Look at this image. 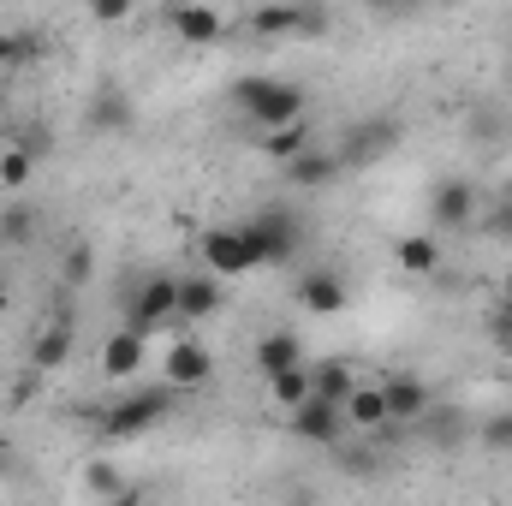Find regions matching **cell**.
<instances>
[{
    "label": "cell",
    "instance_id": "10",
    "mask_svg": "<svg viewBox=\"0 0 512 506\" xmlns=\"http://www.w3.org/2000/svg\"><path fill=\"white\" fill-rule=\"evenodd\" d=\"M429 215H435V227H477V185H465V179H441L435 191H429Z\"/></svg>",
    "mask_w": 512,
    "mask_h": 506
},
{
    "label": "cell",
    "instance_id": "34",
    "mask_svg": "<svg viewBox=\"0 0 512 506\" xmlns=\"http://www.w3.org/2000/svg\"><path fill=\"white\" fill-rule=\"evenodd\" d=\"M483 227H489L495 239H512V197H501V203H495V209L483 215Z\"/></svg>",
    "mask_w": 512,
    "mask_h": 506
},
{
    "label": "cell",
    "instance_id": "1",
    "mask_svg": "<svg viewBox=\"0 0 512 506\" xmlns=\"http://www.w3.org/2000/svg\"><path fill=\"white\" fill-rule=\"evenodd\" d=\"M233 102H239V114H245L256 131L292 126V120H304V114H310L304 90H298V84H286V78H239V84H233Z\"/></svg>",
    "mask_w": 512,
    "mask_h": 506
},
{
    "label": "cell",
    "instance_id": "3",
    "mask_svg": "<svg viewBox=\"0 0 512 506\" xmlns=\"http://www.w3.org/2000/svg\"><path fill=\"white\" fill-rule=\"evenodd\" d=\"M173 399H179V387H167V381H155V387H137L126 399H114L96 423H102V435H143V429H155L167 411H173Z\"/></svg>",
    "mask_w": 512,
    "mask_h": 506
},
{
    "label": "cell",
    "instance_id": "5",
    "mask_svg": "<svg viewBox=\"0 0 512 506\" xmlns=\"http://www.w3.org/2000/svg\"><path fill=\"white\" fill-rule=\"evenodd\" d=\"M286 423H292V435L298 441H310V447H340L346 441V405H334V399H322V393H304L292 411H286Z\"/></svg>",
    "mask_w": 512,
    "mask_h": 506
},
{
    "label": "cell",
    "instance_id": "38",
    "mask_svg": "<svg viewBox=\"0 0 512 506\" xmlns=\"http://www.w3.org/2000/svg\"><path fill=\"white\" fill-rule=\"evenodd\" d=\"M507 197H512V185H507Z\"/></svg>",
    "mask_w": 512,
    "mask_h": 506
},
{
    "label": "cell",
    "instance_id": "13",
    "mask_svg": "<svg viewBox=\"0 0 512 506\" xmlns=\"http://www.w3.org/2000/svg\"><path fill=\"white\" fill-rule=\"evenodd\" d=\"M167 30H173L185 48H215V42L227 36V18H221L215 6H173V12H167Z\"/></svg>",
    "mask_w": 512,
    "mask_h": 506
},
{
    "label": "cell",
    "instance_id": "20",
    "mask_svg": "<svg viewBox=\"0 0 512 506\" xmlns=\"http://www.w3.org/2000/svg\"><path fill=\"white\" fill-rule=\"evenodd\" d=\"M393 262H399V274L423 280V274H435V268H441V245H435L429 233H405V239L393 245Z\"/></svg>",
    "mask_w": 512,
    "mask_h": 506
},
{
    "label": "cell",
    "instance_id": "16",
    "mask_svg": "<svg viewBox=\"0 0 512 506\" xmlns=\"http://www.w3.org/2000/svg\"><path fill=\"white\" fill-rule=\"evenodd\" d=\"M221 310V274H185L179 280V322H209Z\"/></svg>",
    "mask_w": 512,
    "mask_h": 506
},
{
    "label": "cell",
    "instance_id": "24",
    "mask_svg": "<svg viewBox=\"0 0 512 506\" xmlns=\"http://www.w3.org/2000/svg\"><path fill=\"white\" fill-rule=\"evenodd\" d=\"M310 143H316V137H310V126H304V120L262 131V155H268V161H280V167H286V161H292L298 149H310Z\"/></svg>",
    "mask_w": 512,
    "mask_h": 506
},
{
    "label": "cell",
    "instance_id": "15",
    "mask_svg": "<svg viewBox=\"0 0 512 506\" xmlns=\"http://www.w3.org/2000/svg\"><path fill=\"white\" fill-rule=\"evenodd\" d=\"M251 364H256V376H262V381H268V376H280V370L304 364V340H298L292 328H274V334H262V340H256Z\"/></svg>",
    "mask_w": 512,
    "mask_h": 506
},
{
    "label": "cell",
    "instance_id": "39",
    "mask_svg": "<svg viewBox=\"0 0 512 506\" xmlns=\"http://www.w3.org/2000/svg\"><path fill=\"white\" fill-rule=\"evenodd\" d=\"M0 108H6V102H0Z\"/></svg>",
    "mask_w": 512,
    "mask_h": 506
},
{
    "label": "cell",
    "instance_id": "18",
    "mask_svg": "<svg viewBox=\"0 0 512 506\" xmlns=\"http://www.w3.org/2000/svg\"><path fill=\"white\" fill-rule=\"evenodd\" d=\"M84 126L102 131V137H108V131H131V126H137V108H131L126 90L102 84V90H96V102H90V114H84Z\"/></svg>",
    "mask_w": 512,
    "mask_h": 506
},
{
    "label": "cell",
    "instance_id": "22",
    "mask_svg": "<svg viewBox=\"0 0 512 506\" xmlns=\"http://www.w3.org/2000/svg\"><path fill=\"white\" fill-rule=\"evenodd\" d=\"M251 36H262V42L298 36V0H274V6H256V12H251Z\"/></svg>",
    "mask_w": 512,
    "mask_h": 506
},
{
    "label": "cell",
    "instance_id": "31",
    "mask_svg": "<svg viewBox=\"0 0 512 506\" xmlns=\"http://www.w3.org/2000/svg\"><path fill=\"white\" fill-rule=\"evenodd\" d=\"M489 340H495L501 352H512V304H507V298L489 310Z\"/></svg>",
    "mask_w": 512,
    "mask_h": 506
},
{
    "label": "cell",
    "instance_id": "27",
    "mask_svg": "<svg viewBox=\"0 0 512 506\" xmlns=\"http://www.w3.org/2000/svg\"><path fill=\"white\" fill-rule=\"evenodd\" d=\"M36 239V209L30 203H6L0 209V245H30Z\"/></svg>",
    "mask_w": 512,
    "mask_h": 506
},
{
    "label": "cell",
    "instance_id": "25",
    "mask_svg": "<svg viewBox=\"0 0 512 506\" xmlns=\"http://www.w3.org/2000/svg\"><path fill=\"white\" fill-rule=\"evenodd\" d=\"M304 393H310V358H304V364H292V370H280V376H268V399H274L280 411H292Z\"/></svg>",
    "mask_w": 512,
    "mask_h": 506
},
{
    "label": "cell",
    "instance_id": "12",
    "mask_svg": "<svg viewBox=\"0 0 512 506\" xmlns=\"http://www.w3.org/2000/svg\"><path fill=\"white\" fill-rule=\"evenodd\" d=\"M143 358H149V334H137V328H114L108 340H102V376L108 381H131L143 370Z\"/></svg>",
    "mask_w": 512,
    "mask_h": 506
},
{
    "label": "cell",
    "instance_id": "11",
    "mask_svg": "<svg viewBox=\"0 0 512 506\" xmlns=\"http://www.w3.org/2000/svg\"><path fill=\"white\" fill-rule=\"evenodd\" d=\"M346 280L334 274V268H304L298 274V304H304V316H340L346 310Z\"/></svg>",
    "mask_w": 512,
    "mask_h": 506
},
{
    "label": "cell",
    "instance_id": "7",
    "mask_svg": "<svg viewBox=\"0 0 512 506\" xmlns=\"http://www.w3.org/2000/svg\"><path fill=\"white\" fill-rule=\"evenodd\" d=\"M197 251H203V268H209V274H221V280L256 274V256H251V245H245V233H239V227H209Z\"/></svg>",
    "mask_w": 512,
    "mask_h": 506
},
{
    "label": "cell",
    "instance_id": "23",
    "mask_svg": "<svg viewBox=\"0 0 512 506\" xmlns=\"http://www.w3.org/2000/svg\"><path fill=\"white\" fill-rule=\"evenodd\" d=\"M36 60H42V36L0 24V66H6V72H24V66H36Z\"/></svg>",
    "mask_w": 512,
    "mask_h": 506
},
{
    "label": "cell",
    "instance_id": "9",
    "mask_svg": "<svg viewBox=\"0 0 512 506\" xmlns=\"http://www.w3.org/2000/svg\"><path fill=\"white\" fill-rule=\"evenodd\" d=\"M280 173H286V185H298V191H322V185H334V179L346 173V161H340V149H316V143H310V149H298Z\"/></svg>",
    "mask_w": 512,
    "mask_h": 506
},
{
    "label": "cell",
    "instance_id": "8",
    "mask_svg": "<svg viewBox=\"0 0 512 506\" xmlns=\"http://www.w3.org/2000/svg\"><path fill=\"white\" fill-rule=\"evenodd\" d=\"M393 143H399V126H393L387 114L358 120V126H346V137H340V161H346V167H370V161H382Z\"/></svg>",
    "mask_w": 512,
    "mask_h": 506
},
{
    "label": "cell",
    "instance_id": "28",
    "mask_svg": "<svg viewBox=\"0 0 512 506\" xmlns=\"http://www.w3.org/2000/svg\"><path fill=\"white\" fill-rule=\"evenodd\" d=\"M84 489L90 495H102V501H131L126 477H120V465H108V459H96L90 471H84Z\"/></svg>",
    "mask_w": 512,
    "mask_h": 506
},
{
    "label": "cell",
    "instance_id": "6",
    "mask_svg": "<svg viewBox=\"0 0 512 506\" xmlns=\"http://www.w3.org/2000/svg\"><path fill=\"white\" fill-rule=\"evenodd\" d=\"M209 376H215V352H209L203 340H173V346L161 352V381H167V387L197 393V387H209Z\"/></svg>",
    "mask_w": 512,
    "mask_h": 506
},
{
    "label": "cell",
    "instance_id": "35",
    "mask_svg": "<svg viewBox=\"0 0 512 506\" xmlns=\"http://www.w3.org/2000/svg\"><path fill=\"white\" fill-rule=\"evenodd\" d=\"M364 6H370V12H411L417 0H364Z\"/></svg>",
    "mask_w": 512,
    "mask_h": 506
},
{
    "label": "cell",
    "instance_id": "30",
    "mask_svg": "<svg viewBox=\"0 0 512 506\" xmlns=\"http://www.w3.org/2000/svg\"><path fill=\"white\" fill-rule=\"evenodd\" d=\"M298 36H328V6L322 0H298Z\"/></svg>",
    "mask_w": 512,
    "mask_h": 506
},
{
    "label": "cell",
    "instance_id": "21",
    "mask_svg": "<svg viewBox=\"0 0 512 506\" xmlns=\"http://www.w3.org/2000/svg\"><path fill=\"white\" fill-rule=\"evenodd\" d=\"M358 387V370L346 364V358H316L310 364V393H322V399H334V405H346V393Z\"/></svg>",
    "mask_w": 512,
    "mask_h": 506
},
{
    "label": "cell",
    "instance_id": "4",
    "mask_svg": "<svg viewBox=\"0 0 512 506\" xmlns=\"http://www.w3.org/2000/svg\"><path fill=\"white\" fill-rule=\"evenodd\" d=\"M179 322V280L173 274H149V280H137L126 292V328L137 334H161V328H173Z\"/></svg>",
    "mask_w": 512,
    "mask_h": 506
},
{
    "label": "cell",
    "instance_id": "19",
    "mask_svg": "<svg viewBox=\"0 0 512 506\" xmlns=\"http://www.w3.org/2000/svg\"><path fill=\"white\" fill-rule=\"evenodd\" d=\"M60 364H72V322H66V316L30 346V370H36V376H54Z\"/></svg>",
    "mask_w": 512,
    "mask_h": 506
},
{
    "label": "cell",
    "instance_id": "36",
    "mask_svg": "<svg viewBox=\"0 0 512 506\" xmlns=\"http://www.w3.org/2000/svg\"><path fill=\"white\" fill-rule=\"evenodd\" d=\"M501 298H507V304H512V268H507V274H501Z\"/></svg>",
    "mask_w": 512,
    "mask_h": 506
},
{
    "label": "cell",
    "instance_id": "33",
    "mask_svg": "<svg viewBox=\"0 0 512 506\" xmlns=\"http://www.w3.org/2000/svg\"><path fill=\"white\" fill-rule=\"evenodd\" d=\"M90 18H96V24H126L131 0H90Z\"/></svg>",
    "mask_w": 512,
    "mask_h": 506
},
{
    "label": "cell",
    "instance_id": "32",
    "mask_svg": "<svg viewBox=\"0 0 512 506\" xmlns=\"http://www.w3.org/2000/svg\"><path fill=\"white\" fill-rule=\"evenodd\" d=\"M483 441H489L495 453H512V411H501V417L483 423Z\"/></svg>",
    "mask_w": 512,
    "mask_h": 506
},
{
    "label": "cell",
    "instance_id": "14",
    "mask_svg": "<svg viewBox=\"0 0 512 506\" xmlns=\"http://www.w3.org/2000/svg\"><path fill=\"white\" fill-rule=\"evenodd\" d=\"M382 393H387V417H393V423H423V417L435 411V393H429L423 376H387Z\"/></svg>",
    "mask_w": 512,
    "mask_h": 506
},
{
    "label": "cell",
    "instance_id": "37",
    "mask_svg": "<svg viewBox=\"0 0 512 506\" xmlns=\"http://www.w3.org/2000/svg\"><path fill=\"white\" fill-rule=\"evenodd\" d=\"M6 298H12V292H6V274H0V310H6Z\"/></svg>",
    "mask_w": 512,
    "mask_h": 506
},
{
    "label": "cell",
    "instance_id": "29",
    "mask_svg": "<svg viewBox=\"0 0 512 506\" xmlns=\"http://www.w3.org/2000/svg\"><path fill=\"white\" fill-rule=\"evenodd\" d=\"M60 268H66V280H72V286H84V280L96 274V256H90V245H72V251L60 256Z\"/></svg>",
    "mask_w": 512,
    "mask_h": 506
},
{
    "label": "cell",
    "instance_id": "17",
    "mask_svg": "<svg viewBox=\"0 0 512 506\" xmlns=\"http://www.w3.org/2000/svg\"><path fill=\"white\" fill-rule=\"evenodd\" d=\"M346 423H352L358 435H382L387 423H393V417H387V393L376 381H358V387L346 393Z\"/></svg>",
    "mask_w": 512,
    "mask_h": 506
},
{
    "label": "cell",
    "instance_id": "26",
    "mask_svg": "<svg viewBox=\"0 0 512 506\" xmlns=\"http://www.w3.org/2000/svg\"><path fill=\"white\" fill-rule=\"evenodd\" d=\"M30 173H36V155H30L24 143H6V149H0V185H6V191H24Z\"/></svg>",
    "mask_w": 512,
    "mask_h": 506
},
{
    "label": "cell",
    "instance_id": "2",
    "mask_svg": "<svg viewBox=\"0 0 512 506\" xmlns=\"http://www.w3.org/2000/svg\"><path fill=\"white\" fill-rule=\"evenodd\" d=\"M239 233L251 245L256 268H280V262H292L304 251V221L292 209H256L251 221H239Z\"/></svg>",
    "mask_w": 512,
    "mask_h": 506
}]
</instances>
